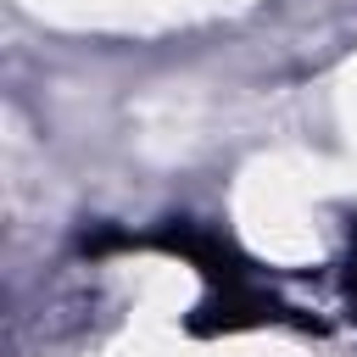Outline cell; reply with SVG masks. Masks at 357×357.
<instances>
[{"label":"cell","instance_id":"cell-1","mask_svg":"<svg viewBox=\"0 0 357 357\" xmlns=\"http://www.w3.org/2000/svg\"><path fill=\"white\" fill-rule=\"evenodd\" d=\"M139 245H156V251H173V257H184V262H195L212 284H234V279H245V257L223 240V234H212V229H201V223H184V218H167L156 234H145Z\"/></svg>","mask_w":357,"mask_h":357},{"label":"cell","instance_id":"cell-2","mask_svg":"<svg viewBox=\"0 0 357 357\" xmlns=\"http://www.w3.org/2000/svg\"><path fill=\"white\" fill-rule=\"evenodd\" d=\"M279 312H284V307H279L273 296H262V290H251L245 279H234V284H212V296L195 307L190 329H195V335H234V329L273 324Z\"/></svg>","mask_w":357,"mask_h":357},{"label":"cell","instance_id":"cell-3","mask_svg":"<svg viewBox=\"0 0 357 357\" xmlns=\"http://www.w3.org/2000/svg\"><path fill=\"white\" fill-rule=\"evenodd\" d=\"M346 296L357 307V218H351V251H346Z\"/></svg>","mask_w":357,"mask_h":357}]
</instances>
